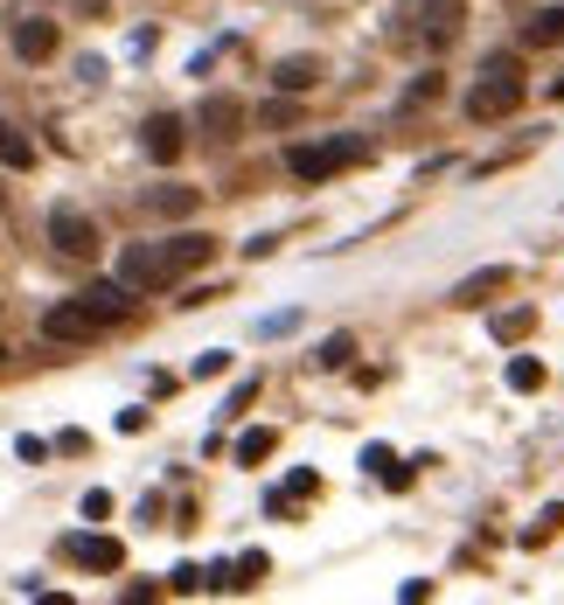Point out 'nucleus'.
Returning a JSON list of instances; mask_svg holds the SVG:
<instances>
[{"label": "nucleus", "mask_w": 564, "mask_h": 605, "mask_svg": "<svg viewBox=\"0 0 564 605\" xmlns=\"http://www.w3.org/2000/svg\"><path fill=\"white\" fill-rule=\"evenodd\" d=\"M536 327V313L530 306H508V313H495V341H502V349H516V341Z\"/></svg>", "instance_id": "nucleus-19"}, {"label": "nucleus", "mask_w": 564, "mask_h": 605, "mask_svg": "<svg viewBox=\"0 0 564 605\" xmlns=\"http://www.w3.org/2000/svg\"><path fill=\"white\" fill-rule=\"evenodd\" d=\"M544 362H536V355H516V362H508V390H544Z\"/></svg>", "instance_id": "nucleus-22"}, {"label": "nucleus", "mask_w": 564, "mask_h": 605, "mask_svg": "<svg viewBox=\"0 0 564 605\" xmlns=\"http://www.w3.org/2000/svg\"><path fill=\"white\" fill-rule=\"evenodd\" d=\"M77 306H84L98 327H119L125 313H133V293H125L119 279H98V285H84V293H77Z\"/></svg>", "instance_id": "nucleus-7"}, {"label": "nucleus", "mask_w": 564, "mask_h": 605, "mask_svg": "<svg viewBox=\"0 0 564 605\" xmlns=\"http://www.w3.org/2000/svg\"><path fill=\"white\" fill-rule=\"evenodd\" d=\"M195 202H202V189H182V181H161V189L147 195V209H153V216H168V223L195 216Z\"/></svg>", "instance_id": "nucleus-13"}, {"label": "nucleus", "mask_w": 564, "mask_h": 605, "mask_svg": "<svg viewBox=\"0 0 564 605\" xmlns=\"http://www.w3.org/2000/svg\"><path fill=\"white\" fill-rule=\"evenodd\" d=\"M349 362H355V334H328V341H321V355H314V370L335 376V370H349Z\"/></svg>", "instance_id": "nucleus-18"}, {"label": "nucleus", "mask_w": 564, "mask_h": 605, "mask_svg": "<svg viewBox=\"0 0 564 605\" xmlns=\"http://www.w3.org/2000/svg\"><path fill=\"white\" fill-rule=\"evenodd\" d=\"M42 334H49V341H98L105 327H98L91 313L70 300V306H49V313H42Z\"/></svg>", "instance_id": "nucleus-10"}, {"label": "nucleus", "mask_w": 564, "mask_h": 605, "mask_svg": "<svg viewBox=\"0 0 564 605\" xmlns=\"http://www.w3.org/2000/svg\"><path fill=\"white\" fill-rule=\"evenodd\" d=\"M259 119H265V125H300V104H293V98H279V104H265Z\"/></svg>", "instance_id": "nucleus-27"}, {"label": "nucleus", "mask_w": 564, "mask_h": 605, "mask_svg": "<svg viewBox=\"0 0 564 605\" xmlns=\"http://www.w3.org/2000/svg\"><path fill=\"white\" fill-rule=\"evenodd\" d=\"M355 161H370V140H363V133H342V140H321V147H293V153H286V168H293L300 181H328V174H342V168H355Z\"/></svg>", "instance_id": "nucleus-2"}, {"label": "nucleus", "mask_w": 564, "mask_h": 605, "mask_svg": "<svg viewBox=\"0 0 564 605\" xmlns=\"http://www.w3.org/2000/svg\"><path fill=\"white\" fill-rule=\"evenodd\" d=\"M523 42H536V49L564 42V8H544V14H530V21H523Z\"/></svg>", "instance_id": "nucleus-16"}, {"label": "nucleus", "mask_w": 564, "mask_h": 605, "mask_svg": "<svg viewBox=\"0 0 564 605\" xmlns=\"http://www.w3.org/2000/svg\"><path fill=\"white\" fill-rule=\"evenodd\" d=\"M363 466H376V473H383V487H412V466H404V460L391 453V445H370Z\"/></svg>", "instance_id": "nucleus-17"}, {"label": "nucleus", "mask_w": 564, "mask_h": 605, "mask_svg": "<svg viewBox=\"0 0 564 605\" xmlns=\"http://www.w3.org/2000/svg\"><path fill=\"white\" fill-rule=\"evenodd\" d=\"M502 285H508V272H502V265H489V272H474L467 285H460V293H453V306H481L489 293H502Z\"/></svg>", "instance_id": "nucleus-15"}, {"label": "nucleus", "mask_w": 564, "mask_h": 605, "mask_svg": "<svg viewBox=\"0 0 564 605\" xmlns=\"http://www.w3.org/2000/svg\"><path fill=\"white\" fill-rule=\"evenodd\" d=\"M161 258H168L174 279H182V272H202V265L216 258V236H210V230H182V236H168V244H161Z\"/></svg>", "instance_id": "nucleus-8"}, {"label": "nucleus", "mask_w": 564, "mask_h": 605, "mask_svg": "<svg viewBox=\"0 0 564 605\" xmlns=\"http://www.w3.org/2000/svg\"><path fill=\"white\" fill-rule=\"evenodd\" d=\"M523 98H530L523 63H516V57H495L489 70H481V84L467 91V119H474V125H495V119H508V112H523Z\"/></svg>", "instance_id": "nucleus-1"}, {"label": "nucleus", "mask_w": 564, "mask_h": 605, "mask_svg": "<svg viewBox=\"0 0 564 605\" xmlns=\"http://www.w3.org/2000/svg\"><path fill=\"white\" fill-rule=\"evenodd\" d=\"M0 202H8V189H0Z\"/></svg>", "instance_id": "nucleus-32"}, {"label": "nucleus", "mask_w": 564, "mask_h": 605, "mask_svg": "<svg viewBox=\"0 0 564 605\" xmlns=\"http://www.w3.org/2000/svg\"><path fill=\"white\" fill-rule=\"evenodd\" d=\"M223 370H230L223 349H202V355H195V383H202V376H223Z\"/></svg>", "instance_id": "nucleus-28"}, {"label": "nucleus", "mask_w": 564, "mask_h": 605, "mask_svg": "<svg viewBox=\"0 0 564 605\" xmlns=\"http://www.w3.org/2000/svg\"><path fill=\"white\" fill-rule=\"evenodd\" d=\"M168 585H174V592H202V571H195V564H182V571L168 577Z\"/></svg>", "instance_id": "nucleus-31"}, {"label": "nucleus", "mask_w": 564, "mask_h": 605, "mask_svg": "<svg viewBox=\"0 0 564 605\" xmlns=\"http://www.w3.org/2000/svg\"><path fill=\"white\" fill-rule=\"evenodd\" d=\"M98 515H112V494H105V487L84 494V522H98Z\"/></svg>", "instance_id": "nucleus-29"}, {"label": "nucleus", "mask_w": 564, "mask_h": 605, "mask_svg": "<svg viewBox=\"0 0 564 605\" xmlns=\"http://www.w3.org/2000/svg\"><path fill=\"white\" fill-rule=\"evenodd\" d=\"M49 244H57L63 258H98V223L84 216V209L57 202V209H49Z\"/></svg>", "instance_id": "nucleus-4"}, {"label": "nucleus", "mask_w": 564, "mask_h": 605, "mask_svg": "<svg viewBox=\"0 0 564 605\" xmlns=\"http://www.w3.org/2000/svg\"><path fill=\"white\" fill-rule=\"evenodd\" d=\"M0 362H8V349H0Z\"/></svg>", "instance_id": "nucleus-33"}, {"label": "nucleus", "mask_w": 564, "mask_h": 605, "mask_svg": "<svg viewBox=\"0 0 564 605\" xmlns=\"http://www.w3.org/2000/svg\"><path fill=\"white\" fill-rule=\"evenodd\" d=\"M272 84L286 91V98H306V91L321 84V63H314V57H279V63H272Z\"/></svg>", "instance_id": "nucleus-12"}, {"label": "nucleus", "mask_w": 564, "mask_h": 605, "mask_svg": "<svg viewBox=\"0 0 564 605\" xmlns=\"http://www.w3.org/2000/svg\"><path fill=\"white\" fill-rule=\"evenodd\" d=\"M230 571H238V592H244V585H259V577H265L272 564H265V549H251V557H238Z\"/></svg>", "instance_id": "nucleus-25"}, {"label": "nucleus", "mask_w": 564, "mask_h": 605, "mask_svg": "<svg viewBox=\"0 0 564 605\" xmlns=\"http://www.w3.org/2000/svg\"><path fill=\"white\" fill-rule=\"evenodd\" d=\"M557 530H564V502H551V508H544V515H536V530H530V536H523V543H530V549H536V543H551V536H557Z\"/></svg>", "instance_id": "nucleus-24"}, {"label": "nucleus", "mask_w": 564, "mask_h": 605, "mask_svg": "<svg viewBox=\"0 0 564 605\" xmlns=\"http://www.w3.org/2000/svg\"><path fill=\"white\" fill-rule=\"evenodd\" d=\"M0 168H36V147L21 140L8 119H0Z\"/></svg>", "instance_id": "nucleus-20"}, {"label": "nucleus", "mask_w": 564, "mask_h": 605, "mask_svg": "<svg viewBox=\"0 0 564 605\" xmlns=\"http://www.w3.org/2000/svg\"><path fill=\"white\" fill-rule=\"evenodd\" d=\"M419 14H425V36L440 42V49H446V42L460 36V0H425Z\"/></svg>", "instance_id": "nucleus-14"}, {"label": "nucleus", "mask_w": 564, "mask_h": 605, "mask_svg": "<svg viewBox=\"0 0 564 605\" xmlns=\"http://www.w3.org/2000/svg\"><path fill=\"white\" fill-rule=\"evenodd\" d=\"M272 453H279V432H265V425L238 438V460H244V466H259V460H272Z\"/></svg>", "instance_id": "nucleus-21"}, {"label": "nucleus", "mask_w": 564, "mask_h": 605, "mask_svg": "<svg viewBox=\"0 0 564 605\" xmlns=\"http://www.w3.org/2000/svg\"><path fill=\"white\" fill-rule=\"evenodd\" d=\"M174 272H168V258H161V244H125L119 251V285L125 293H161Z\"/></svg>", "instance_id": "nucleus-3"}, {"label": "nucleus", "mask_w": 564, "mask_h": 605, "mask_svg": "<svg viewBox=\"0 0 564 605\" xmlns=\"http://www.w3.org/2000/svg\"><path fill=\"white\" fill-rule=\"evenodd\" d=\"M251 397H259V376H244V383H238V390H230V404H223V411H244V404H251Z\"/></svg>", "instance_id": "nucleus-30"}, {"label": "nucleus", "mask_w": 564, "mask_h": 605, "mask_svg": "<svg viewBox=\"0 0 564 605\" xmlns=\"http://www.w3.org/2000/svg\"><path fill=\"white\" fill-rule=\"evenodd\" d=\"M57 21H42V14H29V21H14V57L21 63H49V57H57Z\"/></svg>", "instance_id": "nucleus-9"}, {"label": "nucleus", "mask_w": 564, "mask_h": 605, "mask_svg": "<svg viewBox=\"0 0 564 605\" xmlns=\"http://www.w3.org/2000/svg\"><path fill=\"white\" fill-rule=\"evenodd\" d=\"M440 91H446V84H440V77H432V70H425V77H419V84H412V91H404V104H440Z\"/></svg>", "instance_id": "nucleus-26"}, {"label": "nucleus", "mask_w": 564, "mask_h": 605, "mask_svg": "<svg viewBox=\"0 0 564 605\" xmlns=\"http://www.w3.org/2000/svg\"><path fill=\"white\" fill-rule=\"evenodd\" d=\"M63 549H70V564H84V571H119L125 564V543H112V536H70Z\"/></svg>", "instance_id": "nucleus-11"}, {"label": "nucleus", "mask_w": 564, "mask_h": 605, "mask_svg": "<svg viewBox=\"0 0 564 605\" xmlns=\"http://www.w3.org/2000/svg\"><path fill=\"white\" fill-rule=\"evenodd\" d=\"M244 98H230V91H216V98H202V112H195V125H202V140H216V147H230L244 133Z\"/></svg>", "instance_id": "nucleus-6"}, {"label": "nucleus", "mask_w": 564, "mask_h": 605, "mask_svg": "<svg viewBox=\"0 0 564 605\" xmlns=\"http://www.w3.org/2000/svg\"><path fill=\"white\" fill-rule=\"evenodd\" d=\"M140 147H147V161H161V168H174L189 153V125L174 119V112H153L147 125H140Z\"/></svg>", "instance_id": "nucleus-5"}, {"label": "nucleus", "mask_w": 564, "mask_h": 605, "mask_svg": "<svg viewBox=\"0 0 564 605\" xmlns=\"http://www.w3.org/2000/svg\"><path fill=\"white\" fill-rule=\"evenodd\" d=\"M314 487H321L314 473H293V481L279 487V494H272V515H286V508H293V502H306V494H314Z\"/></svg>", "instance_id": "nucleus-23"}]
</instances>
